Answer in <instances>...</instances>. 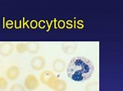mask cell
I'll return each mask as SVG.
<instances>
[{
	"label": "cell",
	"instance_id": "12",
	"mask_svg": "<svg viewBox=\"0 0 123 91\" xmlns=\"http://www.w3.org/2000/svg\"><path fill=\"white\" fill-rule=\"evenodd\" d=\"M16 50L18 53H25L27 51V48H26V43L24 42H19L16 45Z\"/></svg>",
	"mask_w": 123,
	"mask_h": 91
},
{
	"label": "cell",
	"instance_id": "15",
	"mask_svg": "<svg viewBox=\"0 0 123 91\" xmlns=\"http://www.w3.org/2000/svg\"><path fill=\"white\" fill-rule=\"evenodd\" d=\"M36 21L35 20H33L32 22H31V26L32 27V28H36Z\"/></svg>",
	"mask_w": 123,
	"mask_h": 91
},
{
	"label": "cell",
	"instance_id": "8",
	"mask_svg": "<svg viewBox=\"0 0 123 91\" xmlns=\"http://www.w3.org/2000/svg\"><path fill=\"white\" fill-rule=\"evenodd\" d=\"M67 68V64L63 59H56L53 62V70L55 72H63Z\"/></svg>",
	"mask_w": 123,
	"mask_h": 91
},
{
	"label": "cell",
	"instance_id": "9",
	"mask_svg": "<svg viewBox=\"0 0 123 91\" xmlns=\"http://www.w3.org/2000/svg\"><path fill=\"white\" fill-rule=\"evenodd\" d=\"M50 88L54 91H65L67 88V85L65 81L62 79H57Z\"/></svg>",
	"mask_w": 123,
	"mask_h": 91
},
{
	"label": "cell",
	"instance_id": "10",
	"mask_svg": "<svg viewBox=\"0 0 123 91\" xmlns=\"http://www.w3.org/2000/svg\"><path fill=\"white\" fill-rule=\"evenodd\" d=\"M27 51L31 54H36L40 49V45L36 41H29L26 42Z\"/></svg>",
	"mask_w": 123,
	"mask_h": 91
},
{
	"label": "cell",
	"instance_id": "11",
	"mask_svg": "<svg viewBox=\"0 0 123 91\" xmlns=\"http://www.w3.org/2000/svg\"><path fill=\"white\" fill-rule=\"evenodd\" d=\"M85 91H98V83L94 81L87 84L85 86Z\"/></svg>",
	"mask_w": 123,
	"mask_h": 91
},
{
	"label": "cell",
	"instance_id": "3",
	"mask_svg": "<svg viewBox=\"0 0 123 91\" xmlns=\"http://www.w3.org/2000/svg\"><path fill=\"white\" fill-rule=\"evenodd\" d=\"M39 81L35 75L30 74L25 78V81H24V87L27 90L30 91L35 90L36 89L39 88Z\"/></svg>",
	"mask_w": 123,
	"mask_h": 91
},
{
	"label": "cell",
	"instance_id": "14",
	"mask_svg": "<svg viewBox=\"0 0 123 91\" xmlns=\"http://www.w3.org/2000/svg\"><path fill=\"white\" fill-rule=\"evenodd\" d=\"M10 91H25V87L20 84H15L10 89Z\"/></svg>",
	"mask_w": 123,
	"mask_h": 91
},
{
	"label": "cell",
	"instance_id": "1",
	"mask_svg": "<svg viewBox=\"0 0 123 91\" xmlns=\"http://www.w3.org/2000/svg\"><path fill=\"white\" fill-rule=\"evenodd\" d=\"M94 71V64L84 56L74 57L67 66V73L71 80L83 82L92 76Z\"/></svg>",
	"mask_w": 123,
	"mask_h": 91
},
{
	"label": "cell",
	"instance_id": "4",
	"mask_svg": "<svg viewBox=\"0 0 123 91\" xmlns=\"http://www.w3.org/2000/svg\"><path fill=\"white\" fill-rule=\"evenodd\" d=\"M14 51V45L10 41H3L0 43V55L3 57L10 56Z\"/></svg>",
	"mask_w": 123,
	"mask_h": 91
},
{
	"label": "cell",
	"instance_id": "2",
	"mask_svg": "<svg viewBox=\"0 0 123 91\" xmlns=\"http://www.w3.org/2000/svg\"><path fill=\"white\" fill-rule=\"evenodd\" d=\"M57 79V78L56 75L54 74V72H53L52 71H50V70L43 71L40 74V76H39L40 82L42 83L43 85H44V86L49 87V88L53 86V84L54 83V81Z\"/></svg>",
	"mask_w": 123,
	"mask_h": 91
},
{
	"label": "cell",
	"instance_id": "7",
	"mask_svg": "<svg viewBox=\"0 0 123 91\" xmlns=\"http://www.w3.org/2000/svg\"><path fill=\"white\" fill-rule=\"evenodd\" d=\"M62 51L66 55H71L76 51L77 44L76 42H62L61 45Z\"/></svg>",
	"mask_w": 123,
	"mask_h": 91
},
{
	"label": "cell",
	"instance_id": "5",
	"mask_svg": "<svg viewBox=\"0 0 123 91\" xmlns=\"http://www.w3.org/2000/svg\"><path fill=\"white\" fill-rule=\"evenodd\" d=\"M45 59L43 56L41 55H37V56H35L34 58L31 59V66L34 70L35 71H39L42 70V69L44 68L45 66Z\"/></svg>",
	"mask_w": 123,
	"mask_h": 91
},
{
	"label": "cell",
	"instance_id": "13",
	"mask_svg": "<svg viewBox=\"0 0 123 91\" xmlns=\"http://www.w3.org/2000/svg\"><path fill=\"white\" fill-rule=\"evenodd\" d=\"M7 79L4 77H0V91H3L7 88Z\"/></svg>",
	"mask_w": 123,
	"mask_h": 91
},
{
	"label": "cell",
	"instance_id": "16",
	"mask_svg": "<svg viewBox=\"0 0 123 91\" xmlns=\"http://www.w3.org/2000/svg\"><path fill=\"white\" fill-rule=\"evenodd\" d=\"M60 23H61V25H59V27H60V28H63V27H64V25H65V23H64V21L61 20V21H60Z\"/></svg>",
	"mask_w": 123,
	"mask_h": 91
},
{
	"label": "cell",
	"instance_id": "6",
	"mask_svg": "<svg viewBox=\"0 0 123 91\" xmlns=\"http://www.w3.org/2000/svg\"><path fill=\"white\" fill-rule=\"evenodd\" d=\"M21 70L17 66H11L6 71V77L10 81H15L20 76Z\"/></svg>",
	"mask_w": 123,
	"mask_h": 91
}]
</instances>
